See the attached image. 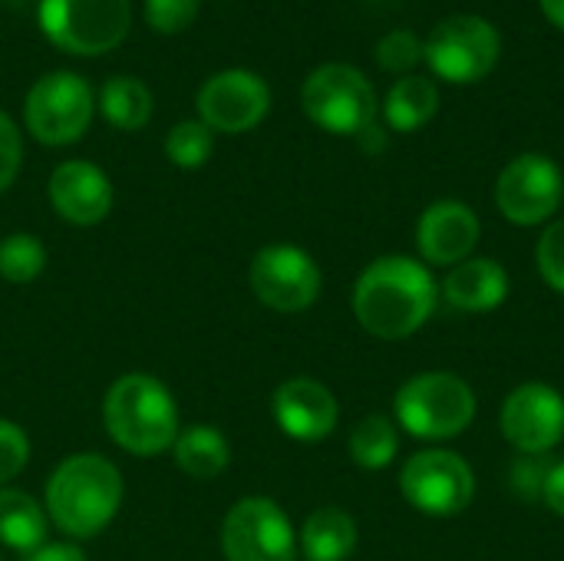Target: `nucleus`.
I'll list each match as a JSON object with an SVG mask.
<instances>
[{"mask_svg":"<svg viewBox=\"0 0 564 561\" xmlns=\"http://www.w3.org/2000/svg\"><path fill=\"white\" fill-rule=\"evenodd\" d=\"M436 308V281L423 261L387 255L370 261L354 284V314L380 341L416 334Z\"/></svg>","mask_w":564,"mask_h":561,"instance_id":"1","label":"nucleus"},{"mask_svg":"<svg viewBox=\"0 0 564 561\" xmlns=\"http://www.w3.org/2000/svg\"><path fill=\"white\" fill-rule=\"evenodd\" d=\"M122 493V473L112 460L99 453H73L50 473L43 509L63 536L83 542L116 519Z\"/></svg>","mask_w":564,"mask_h":561,"instance_id":"2","label":"nucleus"},{"mask_svg":"<svg viewBox=\"0 0 564 561\" xmlns=\"http://www.w3.org/2000/svg\"><path fill=\"white\" fill-rule=\"evenodd\" d=\"M102 427L129 456L152 460L172 453L182 430L172 390L152 374H122L102 397Z\"/></svg>","mask_w":564,"mask_h":561,"instance_id":"3","label":"nucleus"},{"mask_svg":"<svg viewBox=\"0 0 564 561\" xmlns=\"http://www.w3.org/2000/svg\"><path fill=\"white\" fill-rule=\"evenodd\" d=\"M397 423L416 440H453L466 433L476 420V393L473 387L449 374L430 370L410 377L393 400Z\"/></svg>","mask_w":564,"mask_h":561,"instance_id":"4","label":"nucleus"},{"mask_svg":"<svg viewBox=\"0 0 564 561\" xmlns=\"http://www.w3.org/2000/svg\"><path fill=\"white\" fill-rule=\"evenodd\" d=\"M301 106L314 126L334 136H360L377 122V89L350 63H324L301 86Z\"/></svg>","mask_w":564,"mask_h":561,"instance_id":"5","label":"nucleus"},{"mask_svg":"<svg viewBox=\"0 0 564 561\" xmlns=\"http://www.w3.org/2000/svg\"><path fill=\"white\" fill-rule=\"evenodd\" d=\"M132 26L129 0H40V30L73 56L116 50Z\"/></svg>","mask_w":564,"mask_h":561,"instance_id":"6","label":"nucleus"},{"mask_svg":"<svg viewBox=\"0 0 564 561\" xmlns=\"http://www.w3.org/2000/svg\"><path fill=\"white\" fill-rule=\"evenodd\" d=\"M502 53L499 30L479 13H453L423 40V63L446 83L486 79Z\"/></svg>","mask_w":564,"mask_h":561,"instance_id":"7","label":"nucleus"},{"mask_svg":"<svg viewBox=\"0 0 564 561\" xmlns=\"http://www.w3.org/2000/svg\"><path fill=\"white\" fill-rule=\"evenodd\" d=\"M96 112L89 83L69 69L40 76L23 99V122L43 145H73L86 136Z\"/></svg>","mask_w":564,"mask_h":561,"instance_id":"8","label":"nucleus"},{"mask_svg":"<svg viewBox=\"0 0 564 561\" xmlns=\"http://www.w3.org/2000/svg\"><path fill=\"white\" fill-rule=\"evenodd\" d=\"M225 561H297V532L268 496L238 499L221 522Z\"/></svg>","mask_w":564,"mask_h":561,"instance_id":"9","label":"nucleus"},{"mask_svg":"<svg viewBox=\"0 0 564 561\" xmlns=\"http://www.w3.org/2000/svg\"><path fill=\"white\" fill-rule=\"evenodd\" d=\"M403 499L436 519L459 516L476 496L473 466L453 450H420L400 470Z\"/></svg>","mask_w":564,"mask_h":561,"instance_id":"10","label":"nucleus"},{"mask_svg":"<svg viewBox=\"0 0 564 561\" xmlns=\"http://www.w3.org/2000/svg\"><path fill=\"white\" fill-rule=\"evenodd\" d=\"M248 281L254 298L278 314L307 311L321 298V284H324L317 261L297 245L261 248L251 261Z\"/></svg>","mask_w":564,"mask_h":561,"instance_id":"11","label":"nucleus"},{"mask_svg":"<svg viewBox=\"0 0 564 561\" xmlns=\"http://www.w3.org/2000/svg\"><path fill=\"white\" fill-rule=\"evenodd\" d=\"M564 198L562 169L539 152H525L512 159L499 182H496V205L499 212L522 228L549 222Z\"/></svg>","mask_w":564,"mask_h":561,"instance_id":"12","label":"nucleus"},{"mask_svg":"<svg viewBox=\"0 0 564 561\" xmlns=\"http://www.w3.org/2000/svg\"><path fill=\"white\" fill-rule=\"evenodd\" d=\"M198 119L212 132H251L271 109L268 83L251 69H221L198 89Z\"/></svg>","mask_w":564,"mask_h":561,"instance_id":"13","label":"nucleus"},{"mask_svg":"<svg viewBox=\"0 0 564 561\" xmlns=\"http://www.w3.org/2000/svg\"><path fill=\"white\" fill-rule=\"evenodd\" d=\"M502 433L522 456H545L564 440V397L549 384H522L502 403Z\"/></svg>","mask_w":564,"mask_h":561,"instance_id":"14","label":"nucleus"},{"mask_svg":"<svg viewBox=\"0 0 564 561\" xmlns=\"http://www.w3.org/2000/svg\"><path fill=\"white\" fill-rule=\"evenodd\" d=\"M53 212L76 228H93L112 212V182L109 175L86 159L59 162L46 185Z\"/></svg>","mask_w":564,"mask_h":561,"instance_id":"15","label":"nucleus"},{"mask_svg":"<svg viewBox=\"0 0 564 561\" xmlns=\"http://www.w3.org/2000/svg\"><path fill=\"white\" fill-rule=\"evenodd\" d=\"M271 413H274V423L281 427V433L297 443L327 440L340 417L337 397L321 380H311V377L284 380L271 397Z\"/></svg>","mask_w":564,"mask_h":561,"instance_id":"16","label":"nucleus"},{"mask_svg":"<svg viewBox=\"0 0 564 561\" xmlns=\"http://www.w3.org/2000/svg\"><path fill=\"white\" fill-rule=\"evenodd\" d=\"M416 245L426 265L456 268L469 261L473 248L479 245V218L466 202L443 198L433 202L416 225Z\"/></svg>","mask_w":564,"mask_h":561,"instance_id":"17","label":"nucleus"},{"mask_svg":"<svg viewBox=\"0 0 564 561\" xmlns=\"http://www.w3.org/2000/svg\"><path fill=\"white\" fill-rule=\"evenodd\" d=\"M443 294L456 311L486 314L509 298V274L496 258H469L446 274Z\"/></svg>","mask_w":564,"mask_h":561,"instance_id":"18","label":"nucleus"},{"mask_svg":"<svg viewBox=\"0 0 564 561\" xmlns=\"http://www.w3.org/2000/svg\"><path fill=\"white\" fill-rule=\"evenodd\" d=\"M172 460L188 479L208 483V479H218L228 470L231 446H228V436L218 427L192 423V427L178 430V436L172 443Z\"/></svg>","mask_w":564,"mask_h":561,"instance_id":"19","label":"nucleus"},{"mask_svg":"<svg viewBox=\"0 0 564 561\" xmlns=\"http://www.w3.org/2000/svg\"><path fill=\"white\" fill-rule=\"evenodd\" d=\"M50 532V516L43 503H36L23 489H0V546L30 555L46 542Z\"/></svg>","mask_w":564,"mask_h":561,"instance_id":"20","label":"nucleus"},{"mask_svg":"<svg viewBox=\"0 0 564 561\" xmlns=\"http://www.w3.org/2000/svg\"><path fill=\"white\" fill-rule=\"evenodd\" d=\"M357 549V522L337 509L324 506L307 516L301 529V552L307 561H347Z\"/></svg>","mask_w":564,"mask_h":561,"instance_id":"21","label":"nucleus"},{"mask_svg":"<svg viewBox=\"0 0 564 561\" xmlns=\"http://www.w3.org/2000/svg\"><path fill=\"white\" fill-rule=\"evenodd\" d=\"M440 112V89L426 76H403L390 86L383 116L397 132H416Z\"/></svg>","mask_w":564,"mask_h":561,"instance_id":"22","label":"nucleus"},{"mask_svg":"<svg viewBox=\"0 0 564 561\" xmlns=\"http://www.w3.org/2000/svg\"><path fill=\"white\" fill-rule=\"evenodd\" d=\"M99 112L122 132H135L152 119V93L135 76H112L99 89Z\"/></svg>","mask_w":564,"mask_h":561,"instance_id":"23","label":"nucleus"},{"mask_svg":"<svg viewBox=\"0 0 564 561\" xmlns=\"http://www.w3.org/2000/svg\"><path fill=\"white\" fill-rule=\"evenodd\" d=\"M350 460L360 466V470H383L397 460V450H400V436H397V427L380 417V413H370L364 417L354 433H350Z\"/></svg>","mask_w":564,"mask_h":561,"instance_id":"24","label":"nucleus"},{"mask_svg":"<svg viewBox=\"0 0 564 561\" xmlns=\"http://www.w3.org/2000/svg\"><path fill=\"white\" fill-rule=\"evenodd\" d=\"M46 268V248L36 235L13 231L0 241V278L10 284H30Z\"/></svg>","mask_w":564,"mask_h":561,"instance_id":"25","label":"nucleus"},{"mask_svg":"<svg viewBox=\"0 0 564 561\" xmlns=\"http://www.w3.org/2000/svg\"><path fill=\"white\" fill-rule=\"evenodd\" d=\"M215 152V132L202 119L175 122L165 136V155L178 169H202Z\"/></svg>","mask_w":564,"mask_h":561,"instance_id":"26","label":"nucleus"},{"mask_svg":"<svg viewBox=\"0 0 564 561\" xmlns=\"http://www.w3.org/2000/svg\"><path fill=\"white\" fill-rule=\"evenodd\" d=\"M377 63L387 73H403L410 76V69L416 63H423V40L413 30H390L387 36H380L377 43Z\"/></svg>","mask_w":564,"mask_h":561,"instance_id":"27","label":"nucleus"},{"mask_svg":"<svg viewBox=\"0 0 564 561\" xmlns=\"http://www.w3.org/2000/svg\"><path fill=\"white\" fill-rule=\"evenodd\" d=\"M535 265H539V274L549 281V288L564 294V218L542 231L539 248H535Z\"/></svg>","mask_w":564,"mask_h":561,"instance_id":"28","label":"nucleus"},{"mask_svg":"<svg viewBox=\"0 0 564 561\" xmlns=\"http://www.w3.org/2000/svg\"><path fill=\"white\" fill-rule=\"evenodd\" d=\"M30 463V436L13 423L0 420V489L17 479Z\"/></svg>","mask_w":564,"mask_h":561,"instance_id":"29","label":"nucleus"},{"mask_svg":"<svg viewBox=\"0 0 564 561\" xmlns=\"http://www.w3.org/2000/svg\"><path fill=\"white\" fill-rule=\"evenodd\" d=\"M198 0H145V20L155 33H182L195 23Z\"/></svg>","mask_w":564,"mask_h":561,"instance_id":"30","label":"nucleus"},{"mask_svg":"<svg viewBox=\"0 0 564 561\" xmlns=\"http://www.w3.org/2000/svg\"><path fill=\"white\" fill-rule=\"evenodd\" d=\"M20 162H23L20 129L7 112H0V192L13 185V179L20 175Z\"/></svg>","mask_w":564,"mask_h":561,"instance_id":"31","label":"nucleus"},{"mask_svg":"<svg viewBox=\"0 0 564 561\" xmlns=\"http://www.w3.org/2000/svg\"><path fill=\"white\" fill-rule=\"evenodd\" d=\"M545 476H549V463L545 456H522L516 466H512V489L522 496V499H542V486H545Z\"/></svg>","mask_w":564,"mask_h":561,"instance_id":"32","label":"nucleus"},{"mask_svg":"<svg viewBox=\"0 0 564 561\" xmlns=\"http://www.w3.org/2000/svg\"><path fill=\"white\" fill-rule=\"evenodd\" d=\"M542 503L555 516H564V460L549 466V476H545V486H542Z\"/></svg>","mask_w":564,"mask_h":561,"instance_id":"33","label":"nucleus"},{"mask_svg":"<svg viewBox=\"0 0 564 561\" xmlns=\"http://www.w3.org/2000/svg\"><path fill=\"white\" fill-rule=\"evenodd\" d=\"M23 561H86V552L73 542H43L40 549H33Z\"/></svg>","mask_w":564,"mask_h":561,"instance_id":"34","label":"nucleus"},{"mask_svg":"<svg viewBox=\"0 0 564 561\" xmlns=\"http://www.w3.org/2000/svg\"><path fill=\"white\" fill-rule=\"evenodd\" d=\"M357 139H360V145H364L367 152H383V149H387V132H383L377 122H370Z\"/></svg>","mask_w":564,"mask_h":561,"instance_id":"35","label":"nucleus"},{"mask_svg":"<svg viewBox=\"0 0 564 561\" xmlns=\"http://www.w3.org/2000/svg\"><path fill=\"white\" fill-rule=\"evenodd\" d=\"M539 7L558 30H564V0H539Z\"/></svg>","mask_w":564,"mask_h":561,"instance_id":"36","label":"nucleus"},{"mask_svg":"<svg viewBox=\"0 0 564 561\" xmlns=\"http://www.w3.org/2000/svg\"><path fill=\"white\" fill-rule=\"evenodd\" d=\"M0 561H3V559H0Z\"/></svg>","mask_w":564,"mask_h":561,"instance_id":"37","label":"nucleus"}]
</instances>
